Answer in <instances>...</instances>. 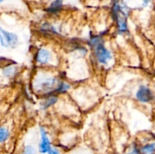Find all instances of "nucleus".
Instances as JSON below:
<instances>
[{
  "mask_svg": "<svg viewBox=\"0 0 155 154\" xmlns=\"http://www.w3.org/2000/svg\"><path fill=\"white\" fill-rule=\"evenodd\" d=\"M89 45L95 51L96 60L100 64L107 65L112 60V54L105 46L103 39L99 36H93L89 39Z\"/></svg>",
  "mask_w": 155,
  "mask_h": 154,
  "instance_id": "f257e3e1",
  "label": "nucleus"
},
{
  "mask_svg": "<svg viewBox=\"0 0 155 154\" xmlns=\"http://www.w3.org/2000/svg\"><path fill=\"white\" fill-rule=\"evenodd\" d=\"M62 81L54 76L38 77L34 83L36 91L47 95L59 94V87Z\"/></svg>",
  "mask_w": 155,
  "mask_h": 154,
  "instance_id": "f03ea898",
  "label": "nucleus"
},
{
  "mask_svg": "<svg viewBox=\"0 0 155 154\" xmlns=\"http://www.w3.org/2000/svg\"><path fill=\"white\" fill-rule=\"evenodd\" d=\"M18 43V37L15 33L7 31L0 27V45L3 48H15Z\"/></svg>",
  "mask_w": 155,
  "mask_h": 154,
  "instance_id": "7ed1b4c3",
  "label": "nucleus"
},
{
  "mask_svg": "<svg viewBox=\"0 0 155 154\" xmlns=\"http://www.w3.org/2000/svg\"><path fill=\"white\" fill-rule=\"evenodd\" d=\"M136 98L141 103H149L154 99V93L150 88L141 85L136 91Z\"/></svg>",
  "mask_w": 155,
  "mask_h": 154,
  "instance_id": "20e7f679",
  "label": "nucleus"
},
{
  "mask_svg": "<svg viewBox=\"0 0 155 154\" xmlns=\"http://www.w3.org/2000/svg\"><path fill=\"white\" fill-rule=\"evenodd\" d=\"M39 132H40V141L39 143V151L42 154L47 153L51 148V141L47 134V131L43 127H40Z\"/></svg>",
  "mask_w": 155,
  "mask_h": 154,
  "instance_id": "39448f33",
  "label": "nucleus"
},
{
  "mask_svg": "<svg viewBox=\"0 0 155 154\" xmlns=\"http://www.w3.org/2000/svg\"><path fill=\"white\" fill-rule=\"evenodd\" d=\"M52 60V54L49 50L41 48L36 54V61L39 65H47Z\"/></svg>",
  "mask_w": 155,
  "mask_h": 154,
  "instance_id": "423d86ee",
  "label": "nucleus"
},
{
  "mask_svg": "<svg viewBox=\"0 0 155 154\" xmlns=\"http://www.w3.org/2000/svg\"><path fill=\"white\" fill-rule=\"evenodd\" d=\"M64 1L63 0H54L51 2L46 8V11L49 14H57L59 12L61 11L63 9Z\"/></svg>",
  "mask_w": 155,
  "mask_h": 154,
  "instance_id": "0eeeda50",
  "label": "nucleus"
},
{
  "mask_svg": "<svg viewBox=\"0 0 155 154\" xmlns=\"http://www.w3.org/2000/svg\"><path fill=\"white\" fill-rule=\"evenodd\" d=\"M2 75L6 78H12L15 76L17 72V67L13 65H7L4 66L2 70Z\"/></svg>",
  "mask_w": 155,
  "mask_h": 154,
  "instance_id": "6e6552de",
  "label": "nucleus"
},
{
  "mask_svg": "<svg viewBox=\"0 0 155 154\" xmlns=\"http://www.w3.org/2000/svg\"><path fill=\"white\" fill-rule=\"evenodd\" d=\"M58 101V97L55 96L54 95H49L48 98H45V100H44L42 101V103L41 104L42 106V109L45 110V109L48 108V107H51V106L54 105V104H56Z\"/></svg>",
  "mask_w": 155,
  "mask_h": 154,
  "instance_id": "1a4fd4ad",
  "label": "nucleus"
},
{
  "mask_svg": "<svg viewBox=\"0 0 155 154\" xmlns=\"http://www.w3.org/2000/svg\"><path fill=\"white\" fill-rule=\"evenodd\" d=\"M141 154H155V142L148 143L142 147Z\"/></svg>",
  "mask_w": 155,
  "mask_h": 154,
  "instance_id": "9d476101",
  "label": "nucleus"
},
{
  "mask_svg": "<svg viewBox=\"0 0 155 154\" xmlns=\"http://www.w3.org/2000/svg\"><path fill=\"white\" fill-rule=\"evenodd\" d=\"M10 137V131L7 128L0 126V143H3L7 141Z\"/></svg>",
  "mask_w": 155,
  "mask_h": 154,
  "instance_id": "9b49d317",
  "label": "nucleus"
},
{
  "mask_svg": "<svg viewBox=\"0 0 155 154\" xmlns=\"http://www.w3.org/2000/svg\"><path fill=\"white\" fill-rule=\"evenodd\" d=\"M42 30H43L45 33H57V30H56V28L51 24H48V23H45L42 25Z\"/></svg>",
  "mask_w": 155,
  "mask_h": 154,
  "instance_id": "f8f14e48",
  "label": "nucleus"
},
{
  "mask_svg": "<svg viewBox=\"0 0 155 154\" xmlns=\"http://www.w3.org/2000/svg\"><path fill=\"white\" fill-rule=\"evenodd\" d=\"M23 154H36V150L32 145H27L24 147Z\"/></svg>",
  "mask_w": 155,
  "mask_h": 154,
  "instance_id": "ddd939ff",
  "label": "nucleus"
},
{
  "mask_svg": "<svg viewBox=\"0 0 155 154\" xmlns=\"http://www.w3.org/2000/svg\"><path fill=\"white\" fill-rule=\"evenodd\" d=\"M47 153L48 154H61L60 152H59L57 149H55V148H52V147L51 148V149H50V150L48 151Z\"/></svg>",
  "mask_w": 155,
  "mask_h": 154,
  "instance_id": "4468645a",
  "label": "nucleus"
},
{
  "mask_svg": "<svg viewBox=\"0 0 155 154\" xmlns=\"http://www.w3.org/2000/svg\"><path fill=\"white\" fill-rule=\"evenodd\" d=\"M127 154H141V152L140 150H139V149H136V148H134V149H133V151H131V152H128V153Z\"/></svg>",
  "mask_w": 155,
  "mask_h": 154,
  "instance_id": "2eb2a0df",
  "label": "nucleus"
},
{
  "mask_svg": "<svg viewBox=\"0 0 155 154\" xmlns=\"http://www.w3.org/2000/svg\"><path fill=\"white\" fill-rule=\"evenodd\" d=\"M5 1V0H0V5H2V3H4Z\"/></svg>",
  "mask_w": 155,
  "mask_h": 154,
  "instance_id": "dca6fc26",
  "label": "nucleus"
},
{
  "mask_svg": "<svg viewBox=\"0 0 155 154\" xmlns=\"http://www.w3.org/2000/svg\"><path fill=\"white\" fill-rule=\"evenodd\" d=\"M45 154H48V153H45Z\"/></svg>",
  "mask_w": 155,
  "mask_h": 154,
  "instance_id": "f3484780",
  "label": "nucleus"
}]
</instances>
